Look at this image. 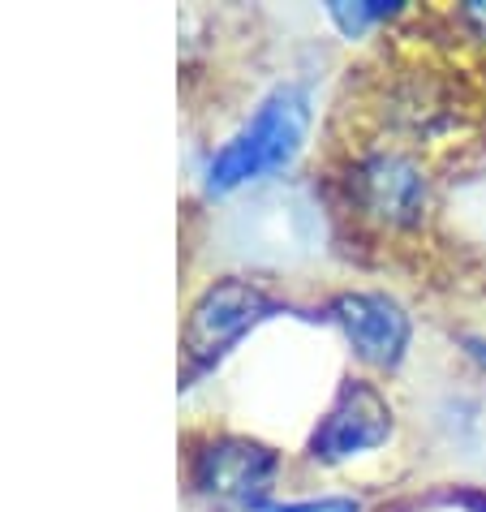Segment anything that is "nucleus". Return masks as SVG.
Masks as SVG:
<instances>
[{"mask_svg":"<svg viewBox=\"0 0 486 512\" xmlns=\"http://www.w3.org/2000/svg\"><path fill=\"white\" fill-rule=\"evenodd\" d=\"M345 198L357 220L383 233H418L435 211V181L418 151L400 142H379L349 155Z\"/></svg>","mask_w":486,"mask_h":512,"instance_id":"nucleus-2","label":"nucleus"},{"mask_svg":"<svg viewBox=\"0 0 486 512\" xmlns=\"http://www.w3.org/2000/svg\"><path fill=\"white\" fill-rule=\"evenodd\" d=\"M405 13L409 9L400 0H332V5H323V18L345 39H366L392 26L396 18H405Z\"/></svg>","mask_w":486,"mask_h":512,"instance_id":"nucleus-8","label":"nucleus"},{"mask_svg":"<svg viewBox=\"0 0 486 512\" xmlns=\"http://www.w3.org/2000/svg\"><path fill=\"white\" fill-rule=\"evenodd\" d=\"M263 512H366L357 495L327 491V495H302V500H271Z\"/></svg>","mask_w":486,"mask_h":512,"instance_id":"nucleus-9","label":"nucleus"},{"mask_svg":"<svg viewBox=\"0 0 486 512\" xmlns=\"http://www.w3.org/2000/svg\"><path fill=\"white\" fill-rule=\"evenodd\" d=\"M194 495L237 512H263L280 491L284 452L250 435H207L185 461Z\"/></svg>","mask_w":486,"mask_h":512,"instance_id":"nucleus-4","label":"nucleus"},{"mask_svg":"<svg viewBox=\"0 0 486 512\" xmlns=\"http://www.w3.org/2000/svg\"><path fill=\"white\" fill-rule=\"evenodd\" d=\"M323 319L340 332L353 358L375 375H396L413 353V315L392 293L345 289L327 297Z\"/></svg>","mask_w":486,"mask_h":512,"instance_id":"nucleus-6","label":"nucleus"},{"mask_svg":"<svg viewBox=\"0 0 486 512\" xmlns=\"http://www.w3.org/2000/svg\"><path fill=\"white\" fill-rule=\"evenodd\" d=\"M452 26L461 31L469 44L486 52V0H465V5L452 9Z\"/></svg>","mask_w":486,"mask_h":512,"instance_id":"nucleus-10","label":"nucleus"},{"mask_svg":"<svg viewBox=\"0 0 486 512\" xmlns=\"http://www.w3.org/2000/svg\"><path fill=\"white\" fill-rule=\"evenodd\" d=\"M396 439V405L375 379L349 375L327 401L306 439V461L319 469H340L388 448Z\"/></svg>","mask_w":486,"mask_h":512,"instance_id":"nucleus-5","label":"nucleus"},{"mask_svg":"<svg viewBox=\"0 0 486 512\" xmlns=\"http://www.w3.org/2000/svg\"><path fill=\"white\" fill-rule=\"evenodd\" d=\"M448 504L461 512H486V487H456L448 495Z\"/></svg>","mask_w":486,"mask_h":512,"instance_id":"nucleus-12","label":"nucleus"},{"mask_svg":"<svg viewBox=\"0 0 486 512\" xmlns=\"http://www.w3.org/2000/svg\"><path fill=\"white\" fill-rule=\"evenodd\" d=\"M280 315V297L263 280L250 276H224L211 280L194 297L190 315L181 327V353L185 375H211L250 332H259L267 319Z\"/></svg>","mask_w":486,"mask_h":512,"instance_id":"nucleus-3","label":"nucleus"},{"mask_svg":"<svg viewBox=\"0 0 486 512\" xmlns=\"http://www.w3.org/2000/svg\"><path fill=\"white\" fill-rule=\"evenodd\" d=\"M456 349H461V358L474 366L478 375H486V332H461L456 336Z\"/></svg>","mask_w":486,"mask_h":512,"instance_id":"nucleus-11","label":"nucleus"},{"mask_svg":"<svg viewBox=\"0 0 486 512\" xmlns=\"http://www.w3.org/2000/svg\"><path fill=\"white\" fill-rule=\"evenodd\" d=\"M310 130H314L310 82H297V78L276 82L250 108V117L207 155V168H203L207 194L228 198V194H241L250 186L284 177L306 155Z\"/></svg>","mask_w":486,"mask_h":512,"instance_id":"nucleus-1","label":"nucleus"},{"mask_svg":"<svg viewBox=\"0 0 486 512\" xmlns=\"http://www.w3.org/2000/svg\"><path fill=\"white\" fill-rule=\"evenodd\" d=\"M254 259H310L323 250V203L310 186H267L241 207Z\"/></svg>","mask_w":486,"mask_h":512,"instance_id":"nucleus-7","label":"nucleus"}]
</instances>
